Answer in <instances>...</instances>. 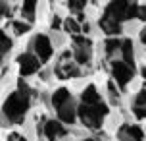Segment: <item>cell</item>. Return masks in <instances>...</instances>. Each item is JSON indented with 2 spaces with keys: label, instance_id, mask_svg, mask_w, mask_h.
Masks as SVG:
<instances>
[{
  "label": "cell",
  "instance_id": "obj_4",
  "mask_svg": "<svg viewBox=\"0 0 146 141\" xmlns=\"http://www.w3.org/2000/svg\"><path fill=\"white\" fill-rule=\"evenodd\" d=\"M35 50L36 56H38V62H48L52 58V45L50 39L46 35H36L35 39Z\"/></svg>",
  "mask_w": 146,
  "mask_h": 141
},
{
  "label": "cell",
  "instance_id": "obj_17",
  "mask_svg": "<svg viewBox=\"0 0 146 141\" xmlns=\"http://www.w3.org/2000/svg\"><path fill=\"white\" fill-rule=\"evenodd\" d=\"M119 46H121V41H119V39H108V41H106V52H108V54L117 50Z\"/></svg>",
  "mask_w": 146,
  "mask_h": 141
},
{
  "label": "cell",
  "instance_id": "obj_16",
  "mask_svg": "<svg viewBox=\"0 0 146 141\" xmlns=\"http://www.w3.org/2000/svg\"><path fill=\"white\" fill-rule=\"evenodd\" d=\"M10 48H12V39L6 37L4 31H0V52H6Z\"/></svg>",
  "mask_w": 146,
  "mask_h": 141
},
{
  "label": "cell",
  "instance_id": "obj_1",
  "mask_svg": "<svg viewBox=\"0 0 146 141\" xmlns=\"http://www.w3.org/2000/svg\"><path fill=\"white\" fill-rule=\"evenodd\" d=\"M29 108V87H25L23 81H19V91L12 93L4 103V114L14 122H21V116Z\"/></svg>",
  "mask_w": 146,
  "mask_h": 141
},
{
  "label": "cell",
  "instance_id": "obj_6",
  "mask_svg": "<svg viewBox=\"0 0 146 141\" xmlns=\"http://www.w3.org/2000/svg\"><path fill=\"white\" fill-rule=\"evenodd\" d=\"M125 12H127V2H111L106 8V19H111V21L119 23L125 17Z\"/></svg>",
  "mask_w": 146,
  "mask_h": 141
},
{
  "label": "cell",
  "instance_id": "obj_22",
  "mask_svg": "<svg viewBox=\"0 0 146 141\" xmlns=\"http://www.w3.org/2000/svg\"><path fill=\"white\" fill-rule=\"evenodd\" d=\"M60 25H62V19H60L58 15L52 19V29H60Z\"/></svg>",
  "mask_w": 146,
  "mask_h": 141
},
{
  "label": "cell",
  "instance_id": "obj_19",
  "mask_svg": "<svg viewBox=\"0 0 146 141\" xmlns=\"http://www.w3.org/2000/svg\"><path fill=\"white\" fill-rule=\"evenodd\" d=\"M14 27L17 33H25V31H29L31 27L27 25V23H23V21H14Z\"/></svg>",
  "mask_w": 146,
  "mask_h": 141
},
{
  "label": "cell",
  "instance_id": "obj_11",
  "mask_svg": "<svg viewBox=\"0 0 146 141\" xmlns=\"http://www.w3.org/2000/svg\"><path fill=\"white\" fill-rule=\"evenodd\" d=\"M58 116H60V120H64V122H73V116H75L73 104L66 103L62 108H58Z\"/></svg>",
  "mask_w": 146,
  "mask_h": 141
},
{
  "label": "cell",
  "instance_id": "obj_2",
  "mask_svg": "<svg viewBox=\"0 0 146 141\" xmlns=\"http://www.w3.org/2000/svg\"><path fill=\"white\" fill-rule=\"evenodd\" d=\"M110 112L108 104L104 103H94V104H81L79 106V116L83 120V124L88 128H100L102 118Z\"/></svg>",
  "mask_w": 146,
  "mask_h": 141
},
{
  "label": "cell",
  "instance_id": "obj_15",
  "mask_svg": "<svg viewBox=\"0 0 146 141\" xmlns=\"http://www.w3.org/2000/svg\"><path fill=\"white\" fill-rule=\"evenodd\" d=\"M127 135H131L133 141H142V130L139 126H125Z\"/></svg>",
  "mask_w": 146,
  "mask_h": 141
},
{
  "label": "cell",
  "instance_id": "obj_7",
  "mask_svg": "<svg viewBox=\"0 0 146 141\" xmlns=\"http://www.w3.org/2000/svg\"><path fill=\"white\" fill-rule=\"evenodd\" d=\"M44 135L50 141H54L56 137L64 135V128H62V124H60L58 120H48L46 126H44Z\"/></svg>",
  "mask_w": 146,
  "mask_h": 141
},
{
  "label": "cell",
  "instance_id": "obj_10",
  "mask_svg": "<svg viewBox=\"0 0 146 141\" xmlns=\"http://www.w3.org/2000/svg\"><path fill=\"white\" fill-rule=\"evenodd\" d=\"M83 101H85V104H94V103H98L100 101V95H98V91H96V87L94 85H88L87 89L83 91Z\"/></svg>",
  "mask_w": 146,
  "mask_h": 141
},
{
  "label": "cell",
  "instance_id": "obj_25",
  "mask_svg": "<svg viewBox=\"0 0 146 141\" xmlns=\"http://www.w3.org/2000/svg\"><path fill=\"white\" fill-rule=\"evenodd\" d=\"M8 141H19V134H12L8 137Z\"/></svg>",
  "mask_w": 146,
  "mask_h": 141
},
{
  "label": "cell",
  "instance_id": "obj_27",
  "mask_svg": "<svg viewBox=\"0 0 146 141\" xmlns=\"http://www.w3.org/2000/svg\"><path fill=\"white\" fill-rule=\"evenodd\" d=\"M85 141H92V139H85Z\"/></svg>",
  "mask_w": 146,
  "mask_h": 141
},
{
  "label": "cell",
  "instance_id": "obj_9",
  "mask_svg": "<svg viewBox=\"0 0 146 141\" xmlns=\"http://www.w3.org/2000/svg\"><path fill=\"white\" fill-rule=\"evenodd\" d=\"M121 50H123V58H125L123 64H127V66L133 70L135 58H133V43L129 41V39H127V41H121Z\"/></svg>",
  "mask_w": 146,
  "mask_h": 141
},
{
  "label": "cell",
  "instance_id": "obj_28",
  "mask_svg": "<svg viewBox=\"0 0 146 141\" xmlns=\"http://www.w3.org/2000/svg\"><path fill=\"white\" fill-rule=\"evenodd\" d=\"M0 62H2V58H0Z\"/></svg>",
  "mask_w": 146,
  "mask_h": 141
},
{
  "label": "cell",
  "instance_id": "obj_26",
  "mask_svg": "<svg viewBox=\"0 0 146 141\" xmlns=\"http://www.w3.org/2000/svg\"><path fill=\"white\" fill-rule=\"evenodd\" d=\"M19 141H25V139H23V137H21V135H19Z\"/></svg>",
  "mask_w": 146,
  "mask_h": 141
},
{
  "label": "cell",
  "instance_id": "obj_20",
  "mask_svg": "<svg viewBox=\"0 0 146 141\" xmlns=\"http://www.w3.org/2000/svg\"><path fill=\"white\" fill-rule=\"evenodd\" d=\"M133 108H144V91H139V95H137V104H135Z\"/></svg>",
  "mask_w": 146,
  "mask_h": 141
},
{
  "label": "cell",
  "instance_id": "obj_3",
  "mask_svg": "<svg viewBox=\"0 0 146 141\" xmlns=\"http://www.w3.org/2000/svg\"><path fill=\"white\" fill-rule=\"evenodd\" d=\"M111 74H113V79L119 83V87H125L133 79V70L123 62H113L111 64Z\"/></svg>",
  "mask_w": 146,
  "mask_h": 141
},
{
  "label": "cell",
  "instance_id": "obj_24",
  "mask_svg": "<svg viewBox=\"0 0 146 141\" xmlns=\"http://www.w3.org/2000/svg\"><path fill=\"white\" fill-rule=\"evenodd\" d=\"M108 89H110V93H111V97L115 99V97H117V91H115V87H113V83H110V85H108Z\"/></svg>",
  "mask_w": 146,
  "mask_h": 141
},
{
  "label": "cell",
  "instance_id": "obj_13",
  "mask_svg": "<svg viewBox=\"0 0 146 141\" xmlns=\"http://www.w3.org/2000/svg\"><path fill=\"white\" fill-rule=\"evenodd\" d=\"M100 27H102L106 33H110V35H115V33H119V31H121L119 23L111 21V19H106V17H102V21H100Z\"/></svg>",
  "mask_w": 146,
  "mask_h": 141
},
{
  "label": "cell",
  "instance_id": "obj_5",
  "mask_svg": "<svg viewBox=\"0 0 146 141\" xmlns=\"http://www.w3.org/2000/svg\"><path fill=\"white\" fill-rule=\"evenodd\" d=\"M38 68H40V62H38V58L31 56V54H21V56H19V74H21V75H31V74H35Z\"/></svg>",
  "mask_w": 146,
  "mask_h": 141
},
{
  "label": "cell",
  "instance_id": "obj_8",
  "mask_svg": "<svg viewBox=\"0 0 146 141\" xmlns=\"http://www.w3.org/2000/svg\"><path fill=\"white\" fill-rule=\"evenodd\" d=\"M69 99H71L69 91H67L66 87H62V89H58L54 95H52V104H54V108L58 110V108H62L66 103H69Z\"/></svg>",
  "mask_w": 146,
  "mask_h": 141
},
{
  "label": "cell",
  "instance_id": "obj_21",
  "mask_svg": "<svg viewBox=\"0 0 146 141\" xmlns=\"http://www.w3.org/2000/svg\"><path fill=\"white\" fill-rule=\"evenodd\" d=\"M69 8H71V10H77V12H79V15H81V14H83L81 10L85 8V2H69Z\"/></svg>",
  "mask_w": 146,
  "mask_h": 141
},
{
  "label": "cell",
  "instance_id": "obj_12",
  "mask_svg": "<svg viewBox=\"0 0 146 141\" xmlns=\"http://www.w3.org/2000/svg\"><path fill=\"white\" fill-rule=\"evenodd\" d=\"M56 74H58V77H71V75L79 74V70L73 64H66V66H56Z\"/></svg>",
  "mask_w": 146,
  "mask_h": 141
},
{
  "label": "cell",
  "instance_id": "obj_14",
  "mask_svg": "<svg viewBox=\"0 0 146 141\" xmlns=\"http://www.w3.org/2000/svg\"><path fill=\"white\" fill-rule=\"evenodd\" d=\"M35 6H36V2H33V0H29V2L23 4V15H25L29 21L35 19Z\"/></svg>",
  "mask_w": 146,
  "mask_h": 141
},
{
  "label": "cell",
  "instance_id": "obj_23",
  "mask_svg": "<svg viewBox=\"0 0 146 141\" xmlns=\"http://www.w3.org/2000/svg\"><path fill=\"white\" fill-rule=\"evenodd\" d=\"M133 110L137 112V118H139V120L144 118V108H133Z\"/></svg>",
  "mask_w": 146,
  "mask_h": 141
},
{
  "label": "cell",
  "instance_id": "obj_18",
  "mask_svg": "<svg viewBox=\"0 0 146 141\" xmlns=\"http://www.w3.org/2000/svg\"><path fill=\"white\" fill-rule=\"evenodd\" d=\"M64 25H66V29L69 31V33H79V23L75 21V19H71V17H69V19H66V21H64Z\"/></svg>",
  "mask_w": 146,
  "mask_h": 141
}]
</instances>
